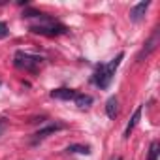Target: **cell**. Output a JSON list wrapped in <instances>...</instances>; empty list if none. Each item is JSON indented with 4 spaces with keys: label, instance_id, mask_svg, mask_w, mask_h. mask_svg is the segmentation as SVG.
I'll list each match as a JSON object with an SVG mask.
<instances>
[{
    "label": "cell",
    "instance_id": "cell-1",
    "mask_svg": "<svg viewBox=\"0 0 160 160\" xmlns=\"http://www.w3.org/2000/svg\"><path fill=\"white\" fill-rule=\"evenodd\" d=\"M122 57H124V55L119 53L109 64H100V66L96 68L94 75H92V83L98 85L100 89H108L109 83H111V79H113V75H115V70L119 68V64H121V60H122Z\"/></svg>",
    "mask_w": 160,
    "mask_h": 160
},
{
    "label": "cell",
    "instance_id": "cell-2",
    "mask_svg": "<svg viewBox=\"0 0 160 160\" xmlns=\"http://www.w3.org/2000/svg\"><path fill=\"white\" fill-rule=\"evenodd\" d=\"M68 28L64 27V25H60V23H57V21H53L51 17H43V19H40V23L38 25H30V32H34V34H42V36H49V38H53V36H60V34H64Z\"/></svg>",
    "mask_w": 160,
    "mask_h": 160
},
{
    "label": "cell",
    "instance_id": "cell-3",
    "mask_svg": "<svg viewBox=\"0 0 160 160\" xmlns=\"http://www.w3.org/2000/svg\"><path fill=\"white\" fill-rule=\"evenodd\" d=\"M40 64H42V57H38V55H28V53H23V51L15 53V66L17 68L36 72Z\"/></svg>",
    "mask_w": 160,
    "mask_h": 160
},
{
    "label": "cell",
    "instance_id": "cell-4",
    "mask_svg": "<svg viewBox=\"0 0 160 160\" xmlns=\"http://www.w3.org/2000/svg\"><path fill=\"white\" fill-rule=\"evenodd\" d=\"M66 128V124L64 122H51V124H47V126H43V128H40L38 132H34V138H32V143H38V141H43L45 138H49V136H53V134H57L58 130H64Z\"/></svg>",
    "mask_w": 160,
    "mask_h": 160
},
{
    "label": "cell",
    "instance_id": "cell-5",
    "mask_svg": "<svg viewBox=\"0 0 160 160\" xmlns=\"http://www.w3.org/2000/svg\"><path fill=\"white\" fill-rule=\"evenodd\" d=\"M151 6V2L149 0H145V2H139V4H136L132 10H130V19L134 21V23H139L141 19H143V15H145V12H147V8Z\"/></svg>",
    "mask_w": 160,
    "mask_h": 160
},
{
    "label": "cell",
    "instance_id": "cell-6",
    "mask_svg": "<svg viewBox=\"0 0 160 160\" xmlns=\"http://www.w3.org/2000/svg\"><path fill=\"white\" fill-rule=\"evenodd\" d=\"M156 43H158V28H156V30L152 32V36L147 40V43H145V47L141 49V53H139V57H138V58L141 60L143 57H147L149 53H152V51L156 49Z\"/></svg>",
    "mask_w": 160,
    "mask_h": 160
},
{
    "label": "cell",
    "instance_id": "cell-7",
    "mask_svg": "<svg viewBox=\"0 0 160 160\" xmlns=\"http://www.w3.org/2000/svg\"><path fill=\"white\" fill-rule=\"evenodd\" d=\"M75 94L77 92L73 89H55V91H51V98H55V100H73Z\"/></svg>",
    "mask_w": 160,
    "mask_h": 160
},
{
    "label": "cell",
    "instance_id": "cell-8",
    "mask_svg": "<svg viewBox=\"0 0 160 160\" xmlns=\"http://www.w3.org/2000/svg\"><path fill=\"white\" fill-rule=\"evenodd\" d=\"M139 117H141V106H138V108H136V111H134L132 119L128 121V124H126V128H124V138H130L132 130H134V128H136V124L139 122Z\"/></svg>",
    "mask_w": 160,
    "mask_h": 160
},
{
    "label": "cell",
    "instance_id": "cell-9",
    "mask_svg": "<svg viewBox=\"0 0 160 160\" xmlns=\"http://www.w3.org/2000/svg\"><path fill=\"white\" fill-rule=\"evenodd\" d=\"M119 100H117V96H111V98H108V102H106V113H108V117L109 119H115L117 117V113H119Z\"/></svg>",
    "mask_w": 160,
    "mask_h": 160
},
{
    "label": "cell",
    "instance_id": "cell-10",
    "mask_svg": "<svg viewBox=\"0 0 160 160\" xmlns=\"http://www.w3.org/2000/svg\"><path fill=\"white\" fill-rule=\"evenodd\" d=\"M73 102H75V106L77 108H81V109H85V108H89L91 104H92V96H89V94H75V98H73Z\"/></svg>",
    "mask_w": 160,
    "mask_h": 160
},
{
    "label": "cell",
    "instance_id": "cell-11",
    "mask_svg": "<svg viewBox=\"0 0 160 160\" xmlns=\"http://www.w3.org/2000/svg\"><path fill=\"white\" fill-rule=\"evenodd\" d=\"M66 151H68V152H83V154H89V152H91V149H89L87 145H70Z\"/></svg>",
    "mask_w": 160,
    "mask_h": 160
},
{
    "label": "cell",
    "instance_id": "cell-12",
    "mask_svg": "<svg viewBox=\"0 0 160 160\" xmlns=\"http://www.w3.org/2000/svg\"><path fill=\"white\" fill-rule=\"evenodd\" d=\"M158 149H160L158 141H152L151 143V149H149V160H156L158 158Z\"/></svg>",
    "mask_w": 160,
    "mask_h": 160
},
{
    "label": "cell",
    "instance_id": "cell-13",
    "mask_svg": "<svg viewBox=\"0 0 160 160\" xmlns=\"http://www.w3.org/2000/svg\"><path fill=\"white\" fill-rule=\"evenodd\" d=\"M23 17H27V19H30V17H40V19H43L45 13H42V12H38V10H25Z\"/></svg>",
    "mask_w": 160,
    "mask_h": 160
},
{
    "label": "cell",
    "instance_id": "cell-14",
    "mask_svg": "<svg viewBox=\"0 0 160 160\" xmlns=\"http://www.w3.org/2000/svg\"><path fill=\"white\" fill-rule=\"evenodd\" d=\"M10 34V30H8V25L4 23V21H0V40H2V38H6Z\"/></svg>",
    "mask_w": 160,
    "mask_h": 160
},
{
    "label": "cell",
    "instance_id": "cell-15",
    "mask_svg": "<svg viewBox=\"0 0 160 160\" xmlns=\"http://www.w3.org/2000/svg\"><path fill=\"white\" fill-rule=\"evenodd\" d=\"M6 128H8V121L6 119H0V136L6 132Z\"/></svg>",
    "mask_w": 160,
    "mask_h": 160
},
{
    "label": "cell",
    "instance_id": "cell-16",
    "mask_svg": "<svg viewBox=\"0 0 160 160\" xmlns=\"http://www.w3.org/2000/svg\"><path fill=\"white\" fill-rule=\"evenodd\" d=\"M4 4H6V2H0V6H4Z\"/></svg>",
    "mask_w": 160,
    "mask_h": 160
},
{
    "label": "cell",
    "instance_id": "cell-17",
    "mask_svg": "<svg viewBox=\"0 0 160 160\" xmlns=\"http://www.w3.org/2000/svg\"><path fill=\"white\" fill-rule=\"evenodd\" d=\"M117 160H122V158H117Z\"/></svg>",
    "mask_w": 160,
    "mask_h": 160
}]
</instances>
